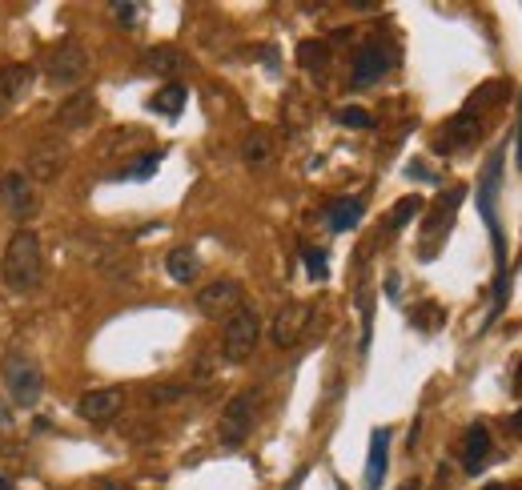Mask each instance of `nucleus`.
I'll use <instances>...</instances> for the list:
<instances>
[{
    "mask_svg": "<svg viewBox=\"0 0 522 490\" xmlns=\"http://www.w3.org/2000/svg\"><path fill=\"white\" fill-rule=\"evenodd\" d=\"M0 278H5L9 294H33L45 278V245L33 229H17L0 254Z\"/></svg>",
    "mask_w": 522,
    "mask_h": 490,
    "instance_id": "nucleus-1",
    "label": "nucleus"
},
{
    "mask_svg": "<svg viewBox=\"0 0 522 490\" xmlns=\"http://www.w3.org/2000/svg\"><path fill=\"white\" fill-rule=\"evenodd\" d=\"M0 382H5V394H9L17 406H25V410H33V406L41 402V394H45V374H41V366H37L29 354H21V350H9L5 358H0Z\"/></svg>",
    "mask_w": 522,
    "mask_h": 490,
    "instance_id": "nucleus-2",
    "label": "nucleus"
},
{
    "mask_svg": "<svg viewBox=\"0 0 522 490\" xmlns=\"http://www.w3.org/2000/svg\"><path fill=\"white\" fill-rule=\"evenodd\" d=\"M257 346H261V318H257V310L253 306L233 310L225 318V326H221V358L241 366V362H249L257 354Z\"/></svg>",
    "mask_w": 522,
    "mask_h": 490,
    "instance_id": "nucleus-3",
    "label": "nucleus"
},
{
    "mask_svg": "<svg viewBox=\"0 0 522 490\" xmlns=\"http://www.w3.org/2000/svg\"><path fill=\"white\" fill-rule=\"evenodd\" d=\"M257 390H241V394H233L229 402H225V410H221V418H217V442L225 446V450H237L249 434H253V418H257Z\"/></svg>",
    "mask_w": 522,
    "mask_h": 490,
    "instance_id": "nucleus-4",
    "label": "nucleus"
},
{
    "mask_svg": "<svg viewBox=\"0 0 522 490\" xmlns=\"http://www.w3.org/2000/svg\"><path fill=\"white\" fill-rule=\"evenodd\" d=\"M85 73H89V49L81 41L69 37L61 45H53V53L45 61V81L53 89H77L85 81Z\"/></svg>",
    "mask_w": 522,
    "mask_h": 490,
    "instance_id": "nucleus-5",
    "label": "nucleus"
},
{
    "mask_svg": "<svg viewBox=\"0 0 522 490\" xmlns=\"http://www.w3.org/2000/svg\"><path fill=\"white\" fill-rule=\"evenodd\" d=\"M193 306H197V314H201V318H229L233 310H241V306H245V290H241V282H237V278H213L209 286H201V290H197Z\"/></svg>",
    "mask_w": 522,
    "mask_h": 490,
    "instance_id": "nucleus-6",
    "label": "nucleus"
},
{
    "mask_svg": "<svg viewBox=\"0 0 522 490\" xmlns=\"http://www.w3.org/2000/svg\"><path fill=\"white\" fill-rule=\"evenodd\" d=\"M0 205L13 221H33L41 213V193L29 181V173H5L0 177Z\"/></svg>",
    "mask_w": 522,
    "mask_h": 490,
    "instance_id": "nucleus-7",
    "label": "nucleus"
},
{
    "mask_svg": "<svg viewBox=\"0 0 522 490\" xmlns=\"http://www.w3.org/2000/svg\"><path fill=\"white\" fill-rule=\"evenodd\" d=\"M69 165V145L61 137H45L29 149V181H41V185H53Z\"/></svg>",
    "mask_w": 522,
    "mask_h": 490,
    "instance_id": "nucleus-8",
    "label": "nucleus"
},
{
    "mask_svg": "<svg viewBox=\"0 0 522 490\" xmlns=\"http://www.w3.org/2000/svg\"><path fill=\"white\" fill-rule=\"evenodd\" d=\"M310 322H314V306H310V302H286V306L274 314V326H270V338H274V346H282V350H294V346L306 338Z\"/></svg>",
    "mask_w": 522,
    "mask_h": 490,
    "instance_id": "nucleus-9",
    "label": "nucleus"
},
{
    "mask_svg": "<svg viewBox=\"0 0 522 490\" xmlns=\"http://www.w3.org/2000/svg\"><path fill=\"white\" fill-rule=\"evenodd\" d=\"M478 137H482V117H478L474 109H462V113H454V117L442 125L434 149H438V153H458V149L478 145Z\"/></svg>",
    "mask_w": 522,
    "mask_h": 490,
    "instance_id": "nucleus-10",
    "label": "nucleus"
},
{
    "mask_svg": "<svg viewBox=\"0 0 522 490\" xmlns=\"http://www.w3.org/2000/svg\"><path fill=\"white\" fill-rule=\"evenodd\" d=\"M121 406H125V390H121V386L85 390V394L77 398V414H81L85 422H93V426H105V422H113V418L121 414Z\"/></svg>",
    "mask_w": 522,
    "mask_h": 490,
    "instance_id": "nucleus-11",
    "label": "nucleus"
},
{
    "mask_svg": "<svg viewBox=\"0 0 522 490\" xmlns=\"http://www.w3.org/2000/svg\"><path fill=\"white\" fill-rule=\"evenodd\" d=\"M33 89V69L13 61V65H0V121H5Z\"/></svg>",
    "mask_w": 522,
    "mask_h": 490,
    "instance_id": "nucleus-12",
    "label": "nucleus"
},
{
    "mask_svg": "<svg viewBox=\"0 0 522 490\" xmlns=\"http://www.w3.org/2000/svg\"><path fill=\"white\" fill-rule=\"evenodd\" d=\"M462 189H450L438 205H434V213H430V221H426V233H422V258H434V250H438V241H442V233L454 225V213H458V205H462Z\"/></svg>",
    "mask_w": 522,
    "mask_h": 490,
    "instance_id": "nucleus-13",
    "label": "nucleus"
},
{
    "mask_svg": "<svg viewBox=\"0 0 522 490\" xmlns=\"http://www.w3.org/2000/svg\"><path fill=\"white\" fill-rule=\"evenodd\" d=\"M390 69V53L382 45H362L354 53V73H350V85L354 89H366L374 81H382V73Z\"/></svg>",
    "mask_w": 522,
    "mask_h": 490,
    "instance_id": "nucleus-14",
    "label": "nucleus"
},
{
    "mask_svg": "<svg viewBox=\"0 0 522 490\" xmlns=\"http://www.w3.org/2000/svg\"><path fill=\"white\" fill-rule=\"evenodd\" d=\"M386 466H390V430L378 426L370 434V454H366V490H382Z\"/></svg>",
    "mask_w": 522,
    "mask_h": 490,
    "instance_id": "nucleus-15",
    "label": "nucleus"
},
{
    "mask_svg": "<svg viewBox=\"0 0 522 490\" xmlns=\"http://www.w3.org/2000/svg\"><path fill=\"white\" fill-rule=\"evenodd\" d=\"M97 117V97L93 93H73L61 109H57V129H85Z\"/></svg>",
    "mask_w": 522,
    "mask_h": 490,
    "instance_id": "nucleus-16",
    "label": "nucleus"
},
{
    "mask_svg": "<svg viewBox=\"0 0 522 490\" xmlns=\"http://www.w3.org/2000/svg\"><path fill=\"white\" fill-rule=\"evenodd\" d=\"M490 430L482 426V422H474L470 430H466V438H462V470L466 474H478L482 470V462L490 458Z\"/></svg>",
    "mask_w": 522,
    "mask_h": 490,
    "instance_id": "nucleus-17",
    "label": "nucleus"
},
{
    "mask_svg": "<svg viewBox=\"0 0 522 490\" xmlns=\"http://www.w3.org/2000/svg\"><path fill=\"white\" fill-rule=\"evenodd\" d=\"M165 274L177 286H193L197 274H201V258L189 250V245H177V250H169V258H165Z\"/></svg>",
    "mask_w": 522,
    "mask_h": 490,
    "instance_id": "nucleus-18",
    "label": "nucleus"
},
{
    "mask_svg": "<svg viewBox=\"0 0 522 490\" xmlns=\"http://www.w3.org/2000/svg\"><path fill=\"white\" fill-rule=\"evenodd\" d=\"M141 65H145L149 73H157V77H177L189 61H185V53H181V49H173V45H157V49H145Z\"/></svg>",
    "mask_w": 522,
    "mask_h": 490,
    "instance_id": "nucleus-19",
    "label": "nucleus"
},
{
    "mask_svg": "<svg viewBox=\"0 0 522 490\" xmlns=\"http://www.w3.org/2000/svg\"><path fill=\"white\" fill-rule=\"evenodd\" d=\"M362 197H338V201H330V209H326V225L334 229V233H346V229H354L358 221H362Z\"/></svg>",
    "mask_w": 522,
    "mask_h": 490,
    "instance_id": "nucleus-20",
    "label": "nucleus"
},
{
    "mask_svg": "<svg viewBox=\"0 0 522 490\" xmlns=\"http://www.w3.org/2000/svg\"><path fill=\"white\" fill-rule=\"evenodd\" d=\"M185 101H189V89H185L181 81H169V85H161V89L149 97V109L161 113V117H181Z\"/></svg>",
    "mask_w": 522,
    "mask_h": 490,
    "instance_id": "nucleus-21",
    "label": "nucleus"
},
{
    "mask_svg": "<svg viewBox=\"0 0 522 490\" xmlns=\"http://www.w3.org/2000/svg\"><path fill=\"white\" fill-rule=\"evenodd\" d=\"M241 157H245V165H266L274 157V133L270 129H253L241 141Z\"/></svg>",
    "mask_w": 522,
    "mask_h": 490,
    "instance_id": "nucleus-22",
    "label": "nucleus"
},
{
    "mask_svg": "<svg viewBox=\"0 0 522 490\" xmlns=\"http://www.w3.org/2000/svg\"><path fill=\"white\" fill-rule=\"evenodd\" d=\"M298 65L306 73H326L330 69V45L326 41H302L298 45Z\"/></svg>",
    "mask_w": 522,
    "mask_h": 490,
    "instance_id": "nucleus-23",
    "label": "nucleus"
},
{
    "mask_svg": "<svg viewBox=\"0 0 522 490\" xmlns=\"http://www.w3.org/2000/svg\"><path fill=\"white\" fill-rule=\"evenodd\" d=\"M157 169H161V153H149V157H137L133 165H125L117 173V181H149Z\"/></svg>",
    "mask_w": 522,
    "mask_h": 490,
    "instance_id": "nucleus-24",
    "label": "nucleus"
},
{
    "mask_svg": "<svg viewBox=\"0 0 522 490\" xmlns=\"http://www.w3.org/2000/svg\"><path fill=\"white\" fill-rule=\"evenodd\" d=\"M418 209H422V197H402V201L394 205V213H390L386 229H402L410 217H418Z\"/></svg>",
    "mask_w": 522,
    "mask_h": 490,
    "instance_id": "nucleus-25",
    "label": "nucleus"
},
{
    "mask_svg": "<svg viewBox=\"0 0 522 490\" xmlns=\"http://www.w3.org/2000/svg\"><path fill=\"white\" fill-rule=\"evenodd\" d=\"M302 262L310 266V274H314V278H326V270H330L326 250H314V245H302Z\"/></svg>",
    "mask_w": 522,
    "mask_h": 490,
    "instance_id": "nucleus-26",
    "label": "nucleus"
},
{
    "mask_svg": "<svg viewBox=\"0 0 522 490\" xmlns=\"http://www.w3.org/2000/svg\"><path fill=\"white\" fill-rule=\"evenodd\" d=\"M338 121H342V125H350V129H370V125H374V117H370L366 109H358V105L338 109Z\"/></svg>",
    "mask_w": 522,
    "mask_h": 490,
    "instance_id": "nucleus-27",
    "label": "nucleus"
},
{
    "mask_svg": "<svg viewBox=\"0 0 522 490\" xmlns=\"http://www.w3.org/2000/svg\"><path fill=\"white\" fill-rule=\"evenodd\" d=\"M185 394V386H149V406H169Z\"/></svg>",
    "mask_w": 522,
    "mask_h": 490,
    "instance_id": "nucleus-28",
    "label": "nucleus"
},
{
    "mask_svg": "<svg viewBox=\"0 0 522 490\" xmlns=\"http://www.w3.org/2000/svg\"><path fill=\"white\" fill-rule=\"evenodd\" d=\"M113 17H117L121 29H133L137 17H141V5H125V0H121V5H113Z\"/></svg>",
    "mask_w": 522,
    "mask_h": 490,
    "instance_id": "nucleus-29",
    "label": "nucleus"
},
{
    "mask_svg": "<svg viewBox=\"0 0 522 490\" xmlns=\"http://www.w3.org/2000/svg\"><path fill=\"white\" fill-rule=\"evenodd\" d=\"M510 430H514V434H518V438H522V410H518V414H514V418H510Z\"/></svg>",
    "mask_w": 522,
    "mask_h": 490,
    "instance_id": "nucleus-30",
    "label": "nucleus"
},
{
    "mask_svg": "<svg viewBox=\"0 0 522 490\" xmlns=\"http://www.w3.org/2000/svg\"><path fill=\"white\" fill-rule=\"evenodd\" d=\"M522 113V109H518ZM518 169H522V117H518Z\"/></svg>",
    "mask_w": 522,
    "mask_h": 490,
    "instance_id": "nucleus-31",
    "label": "nucleus"
},
{
    "mask_svg": "<svg viewBox=\"0 0 522 490\" xmlns=\"http://www.w3.org/2000/svg\"><path fill=\"white\" fill-rule=\"evenodd\" d=\"M514 390L522 394V366H518V378H514Z\"/></svg>",
    "mask_w": 522,
    "mask_h": 490,
    "instance_id": "nucleus-32",
    "label": "nucleus"
},
{
    "mask_svg": "<svg viewBox=\"0 0 522 490\" xmlns=\"http://www.w3.org/2000/svg\"><path fill=\"white\" fill-rule=\"evenodd\" d=\"M486 490H502V486H486Z\"/></svg>",
    "mask_w": 522,
    "mask_h": 490,
    "instance_id": "nucleus-33",
    "label": "nucleus"
}]
</instances>
